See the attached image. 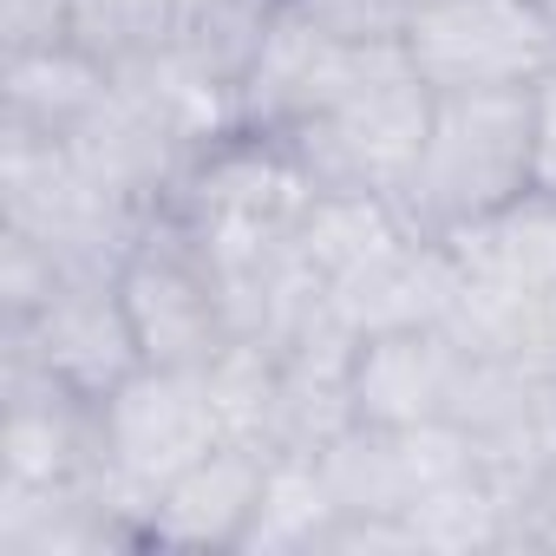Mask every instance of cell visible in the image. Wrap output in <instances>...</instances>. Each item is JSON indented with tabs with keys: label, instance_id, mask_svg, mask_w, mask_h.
I'll use <instances>...</instances> for the list:
<instances>
[{
	"label": "cell",
	"instance_id": "cell-1",
	"mask_svg": "<svg viewBox=\"0 0 556 556\" xmlns=\"http://www.w3.org/2000/svg\"><path fill=\"white\" fill-rule=\"evenodd\" d=\"M315 170L302 164V151L289 138H268V131H223L210 138L177 190H170V216L223 262L229 275V302H236V334H255L262 328V308H268V275L295 255V236H302V216L315 203Z\"/></svg>",
	"mask_w": 556,
	"mask_h": 556
},
{
	"label": "cell",
	"instance_id": "cell-2",
	"mask_svg": "<svg viewBox=\"0 0 556 556\" xmlns=\"http://www.w3.org/2000/svg\"><path fill=\"white\" fill-rule=\"evenodd\" d=\"M523 190H536L530 92H439L419 164L400 184V210L413 216V229L452 236Z\"/></svg>",
	"mask_w": 556,
	"mask_h": 556
},
{
	"label": "cell",
	"instance_id": "cell-3",
	"mask_svg": "<svg viewBox=\"0 0 556 556\" xmlns=\"http://www.w3.org/2000/svg\"><path fill=\"white\" fill-rule=\"evenodd\" d=\"M432 105H439V92L419 79L406 47H367L348 73V86L334 92V105L315 125H302L289 144L302 151V164L315 170L321 190L400 197V184L419 164Z\"/></svg>",
	"mask_w": 556,
	"mask_h": 556
},
{
	"label": "cell",
	"instance_id": "cell-4",
	"mask_svg": "<svg viewBox=\"0 0 556 556\" xmlns=\"http://www.w3.org/2000/svg\"><path fill=\"white\" fill-rule=\"evenodd\" d=\"M118 295L157 367H210L236 341L229 275L170 210H157L118 255Z\"/></svg>",
	"mask_w": 556,
	"mask_h": 556
},
{
	"label": "cell",
	"instance_id": "cell-5",
	"mask_svg": "<svg viewBox=\"0 0 556 556\" xmlns=\"http://www.w3.org/2000/svg\"><path fill=\"white\" fill-rule=\"evenodd\" d=\"M229 439L210 367H157L144 361L131 380H118L99 400V471L131 491V497H157L184 465H197L203 452H216Z\"/></svg>",
	"mask_w": 556,
	"mask_h": 556
},
{
	"label": "cell",
	"instance_id": "cell-6",
	"mask_svg": "<svg viewBox=\"0 0 556 556\" xmlns=\"http://www.w3.org/2000/svg\"><path fill=\"white\" fill-rule=\"evenodd\" d=\"M144 223L151 216L125 210L79 170L66 138L0 125V229L40 236L66 268H118V255Z\"/></svg>",
	"mask_w": 556,
	"mask_h": 556
},
{
	"label": "cell",
	"instance_id": "cell-7",
	"mask_svg": "<svg viewBox=\"0 0 556 556\" xmlns=\"http://www.w3.org/2000/svg\"><path fill=\"white\" fill-rule=\"evenodd\" d=\"M400 47L432 92H530L556 73V21L536 0H419Z\"/></svg>",
	"mask_w": 556,
	"mask_h": 556
},
{
	"label": "cell",
	"instance_id": "cell-8",
	"mask_svg": "<svg viewBox=\"0 0 556 556\" xmlns=\"http://www.w3.org/2000/svg\"><path fill=\"white\" fill-rule=\"evenodd\" d=\"M0 348H21L53 380L79 387L86 400H105L118 380H131L144 367L138 328L118 295V268H66V282L53 289V302L40 315L0 328Z\"/></svg>",
	"mask_w": 556,
	"mask_h": 556
},
{
	"label": "cell",
	"instance_id": "cell-9",
	"mask_svg": "<svg viewBox=\"0 0 556 556\" xmlns=\"http://www.w3.org/2000/svg\"><path fill=\"white\" fill-rule=\"evenodd\" d=\"M445 419L465 432L478 465L497 484H510V497L556 465V387L536 367L510 361V354L465 348V367H458Z\"/></svg>",
	"mask_w": 556,
	"mask_h": 556
},
{
	"label": "cell",
	"instance_id": "cell-10",
	"mask_svg": "<svg viewBox=\"0 0 556 556\" xmlns=\"http://www.w3.org/2000/svg\"><path fill=\"white\" fill-rule=\"evenodd\" d=\"M99 471V400L0 348V484H66Z\"/></svg>",
	"mask_w": 556,
	"mask_h": 556
},
{
	"label": "cell",
	"instance_id": "cell-11",
	"mask_svg": "<svg viewBox=\"0 0 556 556\" xmlns=\"http://www.w3.org/2000/svg\"><path fill=\"white\" fill-rule=\"evenodd\" d=\"M275 452L249 445V439H223L216 452H203L197 465H184L151 504H144V549H210V556H236L262 484H268Z\"/></svg>",
	"mask_w": 556,
	"mask_h": 556
},
{
	"label": "cell",
	"instance_id": "cell-12",
	"mask_svg": "<svg viewBox=\"0 0 556 556\" xmlns=\"http://www.w3.org/2000/svg\"><path fill=\"white\" fill-rule=\"evenodd\" d=\"M328 302L361 341L367 334H400V328H452L458 302H465V275H458V262L439 236L406 229L374 262H361L348 282H334Z\"/></svg>",
	"mask_w": 556,
	"mask_h": 556
},
{
	"label": "cell",
	"instance_id": "cell-13",
	"mask_svg": "<svg viewBox=\"0 0 556 556\" xmlns=\"http://www.w3.org/2000/svg\"><path fill=\"white\" fill-rule=\"evenodd\" d=\"M361 53L367 47H341V40L315 34L308 21H295L282 0V21L268 27L262 53L249 60V73L236 86V125L268 131V138H295L302 125H315L334 105V92L348 86Z\"/></svg>",
	"mask_w": 556,
	"mask_h": 556
},
{
	"label": "cell",
	"instance_id": "cell-14",
	"mask_svg": "<svg viewBox=\"0 0 556 556\" xmlns=\"http://www.w3.org/2000/svg\"><path fill=\"white\" fill-rule=\"evenodd\" d=\"M465 275V302L517 308L556 295V190H523L504 210L439 236Z\"/></svg>",
	"mask_w": 556,
	"mask_h": 556
},
{
	"label": "cell",
	"instance_id": "cell-15",
	"mask_svg": "<svg viewBox=\"0 0 556 556\" xmlns=\"http://www.w3.org/2000/svg\"><path fill=\"white\" fill-rule=\"evenodd\" d=\"M66 151L79 157V170H86L105 197H118V203L138 210V216H157V210L170 203L184 164L197 157L125 79H118L112 99L66 138Z\"/></svg>",
	"mask_w": 556,
	"mask_h": 556
},
{
	"label": "cell",
	"instance_id": "cell-16",
	"mask_svg": "<svg viewBox=\"0 0 556 556\" xmlns=\"http://www.w3.org/2000/svg\"><path fill=\"white\" fill-rule=\"evenodd\" d=\"M465 341L452 328L367 334L354 348V419L367 426H432L452 413Z\"/></svg>",
	"mask_w": 556,
	"mask_h": 556
},
{
	"label": "cell",
	"instance_id": "cell-17",
	"mask_svg": "<svg viewBox=\"0 0 556 556\" xmlns=\"http://www.w3.org/2000/svg\"><path fill=\"white\" fill-rule=\"evenodd\" d=\"M112 86H118V73L99 66L79 40L0 53V125L34 131V138H73L112 99Z\"/></svg>",
	"mask_w": 556,
	"mask_h": 556
},
{
	"label": "cell",
	"instance_id": "cell-18",
	"mask_svg": "<svg viewBox=\"0 0 556 556\" xmlns=\"http://www.w3.org/2000/svg\"><path fill=\"white\" fill-rule=\"evenodd\" d=\"M406 229H413V216L387 190H315L302 236H295V255L315 268L321 289H334L361 262H374L387 242H400Z\"/></svg>",
	"mask_w": 556,
	"mask_h": 556
},
{
	"label": "cell",
	"instance_id": "cell-19",
	"mask_svg": "<svg viewBox=\"0 0 556 556\" xmlns=\"http://www.w3.org/2000/svg\"><path fill=\"white\" fill-rule=\"evenodd\" d=\"M419 556H510V484H497L484 465L432 484L406 510Z\"/></svg>",
	"mask_w": 556,
	"mask_h": 556
},
{
	"label": "cell",
	"instance_id": "cell-20",
	"mask_svg": "<svg viewBox=\"0 0 556 556\" xmlns=\"http://www.w3.org/2000/svg\"><path fill=\"white\" fill-rule=\"evenodd\" d=\"M334 517H341V504L321 478V458H275L262 504H255V523H249L236 556H321Z\"/></svg>",
	"mask_w": 556,
	"mask_h": 556
},
{
	"label": "cell",
	"instance_id": "cell-21",
	"mask_svg": "<svg viewBox=\"0 0 556 556\" xmlns=\"http://www.w3.org/2000/svg\"><path fill=\"white\" fill-rule=\"evenodd\" d=\"M275 21H282V0H177L170 53L236 92Z\"/></svg>",
	"mask_w": 556,
	"mask_h": 556
},
{
	"label": "cell",
	"instance_id": "cell-22",
	"mask_svg": "<svg viewBox=\"0 0 556 556\" xmlns=\"http://www.w3.org/2000/svg\"><path fill=\"white\" fill-rule=\"evenodd\" d=\"M177 34V0H73V40L118 79L164 60Z\"/></svg>",
	"mask_w": 556,
	"mask_h": 556
},
{
	"label": "cell",
	"instance_id": "cell-23",
	"mask_svg": "<svg viewBox=\"0 0 556 556\" xmlns=\"http://www.w3.org/2000/svg\"><path fill=\"white\" fill-rule=\"evenodd\" d=\"M289 14L341 47H400L419 0H289Z\"/></svg>",
	"mask_w": 556,
	"mask_h": 556
},
{
	"label": "cell",
	"instance_id": "cell-24",
	"mask_svg": "<svg viewBox=\"0 0 556 556\" xmlns=\"http://www.w3.org/2000/svg\"><path fill=\"white\" fill-rule=\"evenodd\" d=\"M66 282V262L27 236V229H0V328H14L27 315H40L53 302V289Z\"/></svg>",
	"mask_w": 556,
	"mask_h": 556
},
{
	"label": "cell",
	"instance_id": "cell-25",
	"mask_svg": "<svg viewBox=\"0 0 556 556\" xmlns=\"http://www.w3.org/2000/svg\"><path fill=\"white\" fill-rule=\"evenodd\" d=\"M73 40V0H0V53Z\"/></svg>",
	"mask_w": 556,
	"mask_h": 556
},
{
	"label": "cell",
	"instance_id": "cell-26",
	"mask_svg": "<svg viewBox=\"0 0 556 556\" xmlns=\"http://www.w3.org/2000/svg\"><path fill=\"white\" fill-rule=\"evenodd\" d=\"M510 556H556V465L510 497Z\"/></svg>",
	"mask_w": 556,
	"mask_h": 556
},
{
	"label": "cell",
	"instance_id": "cell-27",
	"mask_svg": "<svg viewBox=\"0 0 556 556\" xmlns=\"http://www.w3.org/2000/svg\"><path fill=\"white\" fill-rule=\"evenodd\" d=\"M530 138H536V190H556V73L530 86Z\"/></svg>",
	"mask_w": 556,
	"mask_h": 556
},
{
	"label": "cell",
	"instance_id": "cell-28",
	"mask_svg": "<svg viewBox=\"0 0 556 556\" xmlns=\"http://www.w3.org/2000/svg\"><path fill=\"white\" fill-rule=\"evenodd\" d=\"M536 8H543V14H549V21H556V0H536Z\"/></svg>",
	"mask_w": 556,
	"mask_h": 556
}]
</instances>
